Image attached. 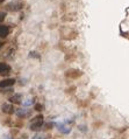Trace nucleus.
Here are the masks:
<instances>
[{"instance_id":"f257e3e1","label":"nucleus","mask_w":129,"mask_h":139,"mask_svg":"<svg viewBox=\"0 0 129 139\" xmlns=\"http://www.w3.org/2000/svg\"><path fill=\"white\" fill-rule=\"evenodd\" d=\"M42 125H43V116H42V115H39V116L34 117V119L31 121L30 129L33 131H37L42 127Z\"/></svg>"},{"instance_id":"f03ea898","label":"nucleus","mask_w":129,"mask_h":139,"mask_svg":"<svg viewBox=\"0 0 129 139\" xmlns=\"http://www.w3.org/2000/svg\"><path fill=\"white\" fill-rule=\"evenodd\" d=\"M56 126H57V129L59 130V132H62L64 135H67V133L71 132V129L65 123H56Z\"/></svg>"},{"instance_id":"7ed1b4c3","label":"nucleus","mask_w":129,"mask_h":139,"mask_svg":"<svg viewBox=\"0 0 129 139\" xmlns=\"http://www.w3.org/2000/svg\"><path fill=\"white\" fill-rule=\"evenodd\" d=\"M14 83H15L14 78H6V80L0 81V88H8V87L14 85Z\"/></svg>"},{"instance_id":"20e7f679","label":"nucleus","mask_w":129,"mask_h":139,"mask_svg":"<svg viewBox=\"0 0 129 139\" xmlns=\"http://www.w3.org/2000/svg\"><path fill=\"white\" fill-rule=\"evenodd\" d=\"M11 72V67L7 63H0V75H8Z\"/></svg>"},{"instance_id":"39448f33","label":"nucleus","mask_w":129,"mask_h":139,"mask_svg":"<svg viewBox=\"0 0 129 139\" xmlns=\"http://www.w3.org/2000/svg\"><path fill=\"white\" fill-rule=\"evenodd\" d=\"M14 106L12 105V104L9 103H5L4 105H2V111L5 112V113H8V115H11V113H13L14 112Z\"/></svg>"},{"instance_id":"423d86ee","label":"nucleus","mask_w":129,"mask_h":139,"mask_svg":"<svg viewBox=\"0 0 129 139\" xmlns=\"http://www.w3.org/2000/svg\"><path fill=\"white\" fill-rule=\"evenodd\" d=\"M9 29L7 26H4V25H0V37H6L8 35Z\"/></svg>"},{"instance_id":"0eeeda50","label":"nucleus","mask_w":129,"mask_h":139,"mask_svg":"<svg viewBox=\"0 0 129 139\" xmlns=\"http://www.w3.org/2000/svg\"><path fill=\"white\" fill-rule=\"evenodd\" d=\"M7 7H8V9H11V11H19V9H21V7H22V4H15V2H11V4L7 5Z\"/></svg>"},{"instance_id":"6e6552de","label":"nucleus","mask_w":129,"mask_h":139,"mask_svg":"<svg viewBox=\"0 0 129 139\" xmlns=\"http://www.w3.org/2000/svg\"><path fill=\"white\" fill-rule=\"evenodd\" d=\"M15 113H16V116L18 117H26V116L29 115V111L26 110V109H19V110L15 111Z\"/></svg>"},{"instance_id":"1a4fd4ad","label":"nucleus","mask_w":129,"mask_h":139,"mask_svg":"<svg viewBox=\"0 0 129 139\" xmlns=\"http://www.w3.org/2000/svg\"><path fill=\"white\" fill-rule=\"evenodd\" d=\"M9 101H11V103H21V95L20 94H16L14 95V96H12L11 98H9Z\"/></svg>"},{"instance_id":"9d476101","label":"nucleus","mask_w":129,"mask_h":139,"mask_svg":"<svg viewBox=\"0 0 129 139\" xmlns=\"http://www.w3.org/2000/svg\"><path fill=\"white\" fill-rule=\"evenodd\" d=\"M31 139H47V138H45V136L42 135V133H36Z\"/></svg>"},{"instance_id":"9b49d317","label":"nucleus","mask_w":129,"mask_h":139,"mask_svg":"<svg viewBox=\"0 0 129 139\" xmlns=\"http://www.w3.org/2000/svg\"><path fill=\"white\" fill-rule=\"evenodd\" d=\"M33 103H34V101H33V99H27L26 102H23V103H22V105H23V106H29V105H31Z\"/></svg>"},{"instance_id":"f8f14e48","label":"nucleus","mask_w":129,"mask_h":139,"mask_svg":"<svg viewBox=\"0 0 129 139\" xmlns=\"http://www.w3.org/2000/svg\"><path fill=\"white\" fill-rule=\"evenodd\" d=\"M35 110L36 111H42V110H43V105H41V104H36Z\"/></svg>"},{"instance_id":"ddd939ff","label":"nucleus","mask_w":129,"mask_h":139,"mask_svg":"<svg viewBox=\"0 0 129 139\" xmlns=\"http://www.w3.org/2000/svg\"><path fill=\"white\" fill-rule=\"evenodd\" d=\"M6 17V13H0V21H2Z\"/></svg>"},{"instance_id":"4468645a","label":"nucleus","mask_w":129,"mask_h":139,"mask_svg":"<svg viewBox=\"0 0 129 139\" xmlns=\"http://www.w3.org/2000/svg\"><path fill=\"white\" fill-rule=\"evenodd\" d=\"M5 139H13V138H11V137H7V138H5Z\"/></svg>"},{"instance_id":"2eb2a0df","label":"nucleus","mask_w":129,"mask_h":139,"mask_svg":"<svg viewBox=\"0 0 129 139\" xmlns=\"http://www.w3.org/2000/svg\"><path fill=\"white\" fill-rule=\"evenodd\" d=\"M1 46H2V43H1V42H0V48H1Z\"/></svg>"},{"instance_id":"dca6fc26","label":"nucleus","mask_w":129,"mask_h":139,"mask_svg":"<svg viewBox=\"0 0 129 139\" xmlns=\"http://www.w3.org/2000/svg\"><path fill=\"white\" fill-rule=\"evenodd\" d=\"M2 1H4V0H0V2H2Z\"/></svg>"}]
</instances>
